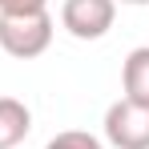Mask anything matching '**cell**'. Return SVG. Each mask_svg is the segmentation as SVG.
Returning a JSON list of instances; mask_svg holds the SVG:
<instances>
[{
	"mask_svg": "<svg viewBox=\"0 0 149 149\" xmlns=\"http://www.w3.org/2000/svg\"><path fill=\"white\" fill-rule=\"evenodd\" d=\"M52 16L45 12H0V49L16 61H32L52 45Z\"/></svg>",
	"mask_w": 149,
	"mask_h": 149,
	"instance_id": "cell-1",
	"label": "cell"
},
{
	"mask_svg": "<svg viewBox=\"0 0 149 149\" xmlns=\"http://www.w3.org/2000/svg\"><path fill=\"white\" fill-rule=\"evenodd\" d=\"M117 20V0H65L61 24L77 40H101Z\"/></svg>",
	"mask_w": 149,
	"mask_h": 149,
	"instance_id": "cell-3",
	"label": "cell"
},
{
	"mask_svg": "<svg viewBox=\"0 0 149 149\" xmlns=\"http://www.w3.org/2000/svg\"><path fill=\"white\" fill-rule=\"evenodd\" d=\"M105 141L113 149H149V105L113 101L105 109Z\"/></svg>",
	"mask_w": 149,
	"mask_h": 149,
	"instance_id": "cell-2",
	"label": "cell"
},
{
	"mask_svg": "<svg viewBox=\"0 0 149 149\" xmlns=\"http://www.w3.org/2000/svg\"><path fill=\"white\" fill-rule=\"evenodd\" d=\"M121 97L133 101V105H149V45H137V49L125 56L121 65Z\"/></svg>",
	"mask_w": 149,
	"mask_h": 149,
	"instance_id": "cell-4",
	"label": "cell"
},
{
	"mask_svg": "<svg viewBox=\"0 0 149 149\" xmlns=\"http://www.w3.org/2000/svg\"><path fill=\"white\" fill-rule=\"evenodd\" d=\"M32 133V109L16 97H0V149H16Z\"/></svg>",
	"mask_w": 149,
	"mask_h": 149,
	"instance_id": "cell-5",
	"label": "cell"
},
{
	"mask_svg": "<svg viewBox=\"0 0 149 149\" xmlns=\"http://www.w3.org/2000/svg\"><path fill=\"white\" fill-rule=\"evenodd\" d=\"M117 4H133V8H145L149 0H117Z\"/></svg>",
	"mask_w": 149,
	"mask_h": 149,
	"instance_id": "cell-8",
	"label": "cell"
},
{
	"mask_svg": "<svg viewBox=\"0 0 149 149\" xmlns=\"http://www.w3.org/2000/svg\"><path fill=\"white\" fill-rule=\"evenodd\" d=\"M49 0H0V12H45Z\"/></svg>",
	"mask_w": 149,
	"mask_h": 149,
	"instance_id": "cell-7",
	"label": "cell"
},
{
	"mask_svg": "<svg viewBox=\"0 0 149 149\" xmlns=\"http://www.w3.org/2000/svg\"><path fill=\"white\" fill-rule=\"evenodd\" d=\"M45 149H105V141H101L97 133H89V129H65Z\"/></svg>",
	"mask_w": 149,
	"mask_h": 149,
	"instance_id": "cell-6",
	"label": "cell"
}]
</instances>
